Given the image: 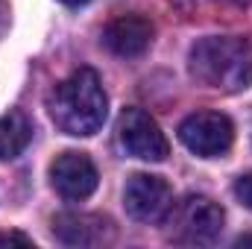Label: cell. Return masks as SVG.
I'll use <instances>...</instances> for the list:
<instances>
[{
	"mask_svg": "<svg viewBox=\"0 0 252 249\" xmlns=\"http://www.w3.org/2000/svg\"><path fill=\"white\" fill-rule=\"evenodd\" d=\"M47 109L59 132L73 138H88L103 126L109 100L100 85V76L91 67H79L50 91Z\"/></svg>",
	"mask_w": 252,
	"mask_h": 249,
	"instance_id": "6da1fadb",
	"label": "cell"
},
{
	"mask_svg": "<svg viewBox=\"0 0 252 249\" xmlns=\"http://www.w3.org/2000/svg\"><path fill=\"white\" fill-rule=\"evenodd\" d=\"M190 76L226 94L252 85V41L241 35H211L190 47Z\"/></svg>",
	"mask_w": 252,
	"mask_h": 249,
	"instance_id": "7a4b0ae2",
	"label": "cell"
},
{
	"mask_svg": "<svg viewBox=\"0 0 252 249\" xmlns=\"http://www.w3.org/2000/svg\"><path fill=\"white\" fill-rule=\"evenodd\" d=\"M164 223H167V238L173 244H179V247H208L220 238L226 214L214 199L190 193V196L170 205Z\"/></svg>",
	"mask_w": 252,
	"mask_h": 249,
	"instance_id": "3957f363",
	"label": "cell"
},
{
	"mask_svg": "<svg viewBox=\"0 0 252 249\" xmlns=\"http://www.w3.org/2000/svg\"><path fill=\"white\" fill-rule=\"evenodd\" d=\"M179 141L199 158H217L229 153L235 141V126L220 112H196L182 121Z\"/></svg>",
	"mask_w": 252,
	"mask_h": 249,
	"instance_id": "277c9868",
	"label": "cell"
},
{
	"mask_svg": "<svg viewBox=\"0 0 252 249\" xmlns=\"http://www.w3.org/2000/svg\"><path fill=\"white\" fill-rule=\"evenodd\" d=\"M118 138L126 153L141 161H164L170 153L164 132L144 109H124L118 121Z\"/></svg>",
	"mask_w": 252,
	"mask_h": 249,
	"instance_id": "5b68a950",
	"label": "cell"
},
{
	"mask_svg": "<svg viewBox=\"0 0 252 249\" xmlns=\"http://www.w3.org/2000/svg\"><path fill=\"white\" fill-rule=\"evenodd\" d=\"M124 205L132 220L138 223H161L173 205V190L161 176L153 173H135L126 179Z\"/></svg>",
	"mask_w": 252,
	"mask_h": 249,
	"instance_id": "8992f818",
	"label": "cell"
},
{
	"mask_svg": "<svg viewBox=\"0 0 252 249\" xmlns=\"http://www.w3.org/2000/svg\"><path fill=\"white\" fill-rule=\"evenodd\" d=\"M50 182L59 190V196L70 202H82L97 190V167L85 153H62L56 156V161L50 164Z\"/></svg>",
	"mask_w": 252,
	"mask_h": 249,
	"instance_id": "52a82bcc",
	"label": "cell"
},
{
	"mask_svg": "<svg viewBox=\"0 0 252 249\" xmlns=\"http://www.w3.org/2000/svg\"><path fill=\"white\" fill-rule=\"evenodd\" d=\"M53 235L67 247H103L115 241V229L97 214H59L53 220Z\"/></svg>",
	"mask_w": 252,
	"mask_h": 249,
	"instance_id": "ba28073f",
	"label": "cell"
},
{
	"mask_svg": "<svg viewBox=\"0 0 252 249\" xmlns=\"http://www.w3.org/2000/svg\"><path fill=\"white\" fill-rule=\"evenodd\" d=\"M153 24L141 15H121L115 18L106 32H103V44L115 53V56H141L150 44H153Z\"/></svg>",
	"mask_w": 252,
	"mask_h": 249,
	"instance_id": "9c48e42d",
	"label": "cell"
},
{
	"mask_svg": "<svg viewBox=\"0 0 252 249\" xmlns=\"http://www.w3.org/2000/svg\"><path fill=\"white\" fill-rule=\"evenodd\" d=\"M32 141V124L24 112L12 109L6 115H0V158H18L27 144Z\"/></svg>",
	"mask_w": 252,
	"mask_h": 249,
	"instance_id": "30bf717a",
	"label": "cell"
},
{
	"mask_svg": "<svg viewBox=\"0 0 252 249\" xmlns=\"http://www.w3.org/2000/svg\"><path fill=\"white\" fill-rule=\"evenodd\" d=\"M235 196H238L241 205H247V208L252 211V173L238 176V182H235Z\"/></svg>",
	"mask_w": 252,
	"mask_h": 249,
	"instance_id": "8fae6325",
	"label": "cell"
},
{
	"mask_svg": "<svg viewBox=\"0 0 252 249\" xmlns=\"http://www.w3.org/2000/svg\"><path fill=\"white\" fill-rule=\"evenodd\" d=\"M0 247H32V241L21 232H0Z\"/></svg>",
	"mask_w": 252,
	"mask_h": 249,
	"instance_id": "7c38bea8",
	"label": "cell"
},
{
	"mask_svg": "<svg viewBox=\"0 0 252 249\" xmlns=\"http://www.w3.org/2000/svg\"><path fill=\"white\" fill-rule=\"evenodd\" d=\"M64 6H82V3H88V0H62Z\"/></svg>",
	"mask_w": 252,
	"mask_h": 249,
	"instance_id": "4fadbf2b",
	"label": "cell"
},
{
	"mask_svg": "<svg viewBox=\"0 0 252 249\" xmlns=\"http://www.w3.org/2000/svg\"><path fill=\"white\" fill-rule=\"evenodd\" d=\"M235 3H250V0H235Z\"/></svg>",
	"mask_w": 252,
	"mask_h": 249,
	"instance_id": "5bb4252c",
	"label": "cell"
}]
</instances>
